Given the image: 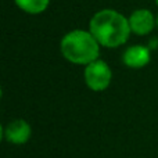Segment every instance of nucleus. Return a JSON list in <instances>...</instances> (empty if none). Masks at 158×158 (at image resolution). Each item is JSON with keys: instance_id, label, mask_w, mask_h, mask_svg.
Here are the masks:
<instances>
[{"instance_id": "1", "label": "nucleus", "mask_w": 158, "mask_h": 158, "mask_svg": "<svg viewBox=\"0 0 158 158\" xmlns=\"http://www.w3.org/2000/svg\"><path fill=\"white\" fill-rule=\"evenodd\" d=\"M89 31L101 47L117 49L128 42L132 31L129 19L117 10L104 8L92 17Z\"/></svg>"}, {"instance_id": "2", "label": "nucleus", "mask_w": 158, "mask_h": 158, "mask_svg": "<svg viewBox=\"0 0 158 158\" xmlns=\"http://www.w3.org/2000/svg\"><path fill=\"white\" fill-rule=\"evenodd\" d=\"M100 44L90 31L74 29L63 36L60 50L67 61L77 65H85L98 60Z\"/></svg>"}, {"instance_id": "3", "label": "nucleus", "mask_w": 158, "mask_h": 158, "mask_svg": "<svg viewBox=\"0 0 158 158\" xmlns=\"http://www.w3.org/2000/svg\"><path fill=\"white\" fill-rule=\"evenodd\" d=\"M85 85L93 92H104L112 81V71L104 60H96L83 69Z\"/></svg>"}, {"instance_id": "4", "label": "nucleus", "mask_w": 158, "mask_h": 158, "mask_svg": "<svg viewBox=\"0 0 158 158\" xmlns=\"http://www.w3.org/2000/svg\"><path fill=\"white\" fill-rule=\"evenodd\" d=\"M2 133L7 143L21 146L29 142L32 136V126L25 119H14L3 126Z\"/></svg>"}, {"instance_id": "5", "label": "nucleus", "mask_w": 158, "mask_h": 158, "mask_svg": "<svg viewBox=\"0 0 158 158\" xmlns=\"http://www.w3.org/2000/svg\"><path fill=\"white\" fill-rule=\"evenodd\" d=\"M129 27L132 33L137 36H146L156 28V15L147 8H137L129 15Z\"/></svg>"}, {"instance_id": "6", "label": "nucleus", "mask_w": 158, "mask_h": 158, "mask_svg": "<svg viewBox=\"0 0 158 158\" xmlns=\"http://www.w3.org/2000/svg\"><path fill=\"white\" fill-rule=\"evenodd\" d=\"M151 60V52L150 47L142 46V44H135L131 46L123 52L122 54V63L128 68L132 69H140L148 65Z\"/></svg>"}, {"instance_id": "7", "label": "nucleus", "mask_w": 158, "mask_h": 158, "mask_svg": "<svg viewBox=\"0 0 158 158\" xmlns=\"http://www.w3.org/2000/svg\"><path fill=\"white\" fill-rule=\"evenodd\" d=\"M17 7L27 14L38 15L47 10L50 0H14Z\"/></svg>"}, {"instance_id": "8", "label": "nucleus", "mask_w": 158, "mask_h": 158, "mask_svg": "<svg viewBox=\"0 0 158 158\" xmlns=\"http://www.w3.org/2000/svg\"><path fill=\"white\" fill-rule=\"evenodd\" d=\"M156 27H157V29H158V14L156 15Z\"/></svg>"}, {"instance_id": "9", "label": "nucleus", "mask_w": 158, "mask_h": 158, "mask_svg": "<svg viewBox=\"0 0 158 158\" xmlns=\"http://www.w3.org/2000/svg\"><path fill=\"white\" fill-rule=\"evenodd\" d=\"M156 3H157V6H158V0H156Z\"/></svg>"}]
</instances>
